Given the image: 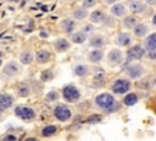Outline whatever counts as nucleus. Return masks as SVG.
Returning a JSON list of instances; mask_svg holds the SVG:
<instances>
[{"mask_svg": "<svg viewBox=\"0 0 156 141\" xmlns=\"http://www.w3.org/2000/svg\"><path fill=\"white\" fill-rule=\"evenodd\" d=\"M94 103L100 111H102L104 113H107V114L117 112L121 107L119 102L110 92H101V94L96 95L94 98Z\"/></svg>", "mask_w": 156, "mask_h": 141, "instance_id": "f257e3e1", "label": "nucleus"}, {"mask_svg": "<svg viewBox=\"0 0 156 141\" xmlns=\"http://www.w3.org/2000/svg\"><path fill=\"white\" fill-rule=\"evenodd\" d=\"M111 90L115 95H126L132 90V83L127 78H117L112 81Z\"/></svg>", "mask_w": 156, "mask_h": 141, "instance_id": "f03ea898", "label": "nucleus"}, {"mask_svg": "<svg viewBox=\"0 0 156 141\" xmlns=\"http://www.w3.org/2000/svg\"><path fill=\"white\" fill-rule=\"evenodd\" d=\"M62 97H63V100L66 102L74 103L80 98V90L77 86L72 85V84L65 85L62 88Z\"/></svg>", "mask_w": 156, "mask_h": 141, "instance_id": "7ed1b4c3", "label": "nucleus"}, {"mask_svg": "<svg viewBox=\"0 0 156 141\" xmlns=\"http://www.w3.org/2000/svg\"><path fill=\"white\" fill-rule=\"evenodd\" d=\"M54 117L58 122H67L72 118V109L66 103H57L54 107Z\"/></svg>", "mask_w": 156, "mask_h": 141, "instance_id": "20e7f679", "label": "nucleus"}, {"mask_svg": "<svg viewBox=\"0 0 156 141\" xmlns=\"http://www.w3.org/2000/svg\"><path fill=\"white\" fill-rule=\"evenodd\" d=\"M15 115L18 117L20 119L22 120H33L37 115L35 111L32 108V107H28V106H17L15 107Z\"/></svg>", "mask_w": 156, "mask_h": 141, "instance_id": "39448f33", "label": "nucleus"}, {"mask_svg": "<svg viewBox=\"0 0 156 141\" xmlns=\"http://www.w3.org/2000/svg\"><path fill=\"white\" fill-rule=\"evenodd\" d=\"M107 63L111 67H117L123 63V52L119 49H111L106 57Z\"/></svg>", "mask_w": 156, "mask_h": 141, "instance_id": "423d86ee", "label": "nucleus"}, {"mask_svg": "<svg viewBox=\"0 0 156 141\" xmlns=\"http://www.w3.org/2000/svg\"><path fill=\"white\" fill-rule=\"evenodd\" d=\"M145 56V49L140 45H133L127 51V61H139Z\"/></svg>", "mask_w": 156, "mask_h": 141, "instance_id": "0eeeda50", "label": "nucleus"}, {"mask_svg": "<svg viewBox=\"0 0 156 141\" xmlns=\"http://www.w3.org/2000/svg\"><path fill=\"white\" fill-rule=\"evenodd\" d=\"M144 73H145V68L140 63H133L126 68V74L130 79H139L144 75Z\"/></svg>", "mask_w": 156, "mask_h": 141, "instance_id": "6e6552de", "label": "nucleus"}, {"mask_svg": "<svg viewBox=\"0 0 156 141\" xmlns=\"http://www.w3.org/2000/svg\"><path fill=\"white\" fill-rule=\"evenodd\" d=\"M133 43V36L128 32H121L115 36V44L119 47H128Z\"/></svg>", "mask_w": 156, "mask_h": 141, "instance_id": "1a4fd4ad", "label": "nucleus"}, {"mask_svg": "<svg viewBox=\"0 0 156 141\" xmlns=\"http://www.w3.org/2000/svg\"><path fill=\"white\" fill-rule=\"evenodd\" d=\"M105 57V52L101 50V49H93L89 51V53L87 55V60L89 63H93V64H98L100 63Z\"/></svg>", "mask_w": 156, "mask_h": 141, "instance_id": "9d476101", "label": "nucleus"}, {"mask_svg": "<svg viewBox=\"0 0 156 141\" xmlns=\"http://www.w3.org/2000/svg\"><path fill=\"white\" fill-rule=\"evenodd\" d=\"M110 13H111V16H113L115 18L124 17L126 13H127V7H126L123 4H121V2H116V4L111 5Z\"/></svg>", "mask_w": 156, "mask_h": 141, "instance_id": "9b49d317", "label": "nucleus"}, {"mask_svg": "<svg viewBox=\"0 0 156 141\" xmlns=\"http://www.w3.org/2000/svg\"><path fill=\"white\" fill-rule=\"evenodd\" d=\"M89 45L94 49H101L106 45V38L102 34H93L89 38Z\"/></svg>", "mask_w": 156, "mask_h": 141, "instance_id": "f8f14e48", "label": "nucleus"}, {"mask_svg": "<svg viewBox=\"0 0 156 141\" xmlns=\"http://www.w3.org/2000/svg\"><path fill=\"white\" fill-rule=\"evenodd\" d=\"M132 30H133L134 36H136V38H144V36H146L149 34L150 27L146 23H144V22H139Z\"/></svg>", "mask_w": 156, "mask_h": 141, "instance_id": "ddd939ff", "label": "nucleus"}, {"mask_svg": "<svg viewBox=\"0 0 156 141\" xmlns=\"http://www.w3.org/2000/svg\"><path fill=\"white\" fill-rule=\"evenodd\" d=\"M54 47L57 52H66L71 47V43L66 38H57L54 41Z\"/></svg>", "mask_w": 156, "mask_h": 141, "instance_id": "4468645a", "label": "nucleus"}, {"mask_svg": "<svg viewBox=\"0 0 156 141\" xmlns=\"http://www.w3.org/2000/svg\"><path fill=\"white\" fill-rule=\"evenodd\" d=\"M144 49L150 52L156 51V33H151L144 39Z\"/></svg>", "mask_w": 156, "mask_h": 141, "instance_id": "2eb2a0df", "label": "nucleus"}, {"mask_svg": "<svg viewBox=\"0 0 156 141\" xmlns=\"http://www.w3.org/2000/svg\"><path fill=\"white\" fill-rule=\"evenodd\" d=\"M50 57H51V53H50V51L46 50V49H40V50H38L37 53H35V61H37V63H39V64H44V63L49 62Z\"/></svg>", "mask_w": 156, "mask_h": 141, "instance_id": "dca6fc26", "label": "nucleus"}, {"mask_svg": "<svg viewBox=\"0 0 156 141\" xmlns=\"http://www.w3.org/2000/svg\"><path fill=\"white\" fill-rule=\"evenodd\" d=\"M72 17L76 21H84L88 17V10L83 6H77L72 11Z\"/></svg>", "mask_w": 156, "mask_h": 141, "instance_id": "f3484780", "label": "nucleus"}, {"mask_svg": "<svg viewBox=\"0 0 156 141\" xmlns=\"http://www.w3.org/2000/svg\"><path fill=\"white\" fill-rule=\"evenodd\" d=\"M139 23V19L136 16H133V15H129V16H126L122 21V26L124 29H133L136 24Z\"/></svg>", "mask_w": 156, "mask_h": 141, "instance_id": "a211bd4d", "label": "nucleus"}, {"mask_svg": "<svg viewBox=\"0 0 156 141\" xmlns=\"http://www.w3.org/2000/svg\"><path fill=\"white\" fill-rule=\"evenodd\" d=\"M146 5L141 0H130L129 1V10L134 13H143L145 11Z\"/></svg>", "mask_w": 156, "mask_h": 141, "instance_id": "6ab92c4d", "label": "nucleus"}, {"mask_svg": "<svg viewBox=\"0 0 156 141\" xmlns=\"http://www.w3.org/2000/svg\"><path fill=\"white\" fill-rule=\"evenodd\" d=\"M13 103V98L9 94H0V111L9 109Z\"/></svg>", "mask_w": 156, "mask_h": 141, "instance_id": "aec40b11", "label": "nucleus"}, {"mask_svg": "<svg viewBox=\"0 0 156 141\" xmlns=\"http://www.w3.org/2000/svg\"><path fill=\"white\" fill-rule=\"evenodd\" d=\"M73 74L78 78H84L89 74V67L83 63H78L73 67Z\"/></svg>", "mask_w": 156, "mask_h": 141, "instance_id": "412c9836", "label": "nucleus"}, {"mask_svg": "<svg viewBox=\"0 0 156 141\" xmlns=\"http://www.w3.org/2000/svg\"><path fill=\"white\" fill-rule=\"evenodd\" d=\"M18 70H20L18 64H17L15 61H10L9 63H6V66H5V68H4V74H6V75H9V77H12V75L17 74Z\"/></svg>", "mask_w": 156, "mask_h": 141, "instance_id": "4be33fe9", "label": "nucleus"}, {"mask_svg": "<svg viewBox=\"0 0 156 141\" xmlns=\"http://www.w3.org/2000/svg\"><path fill=\"white\" fill-rule=\"evenodd\" d=\"M105 17V13L102 10H94L90 15H89V19H90V23L93 24H98V23H101L102 19Z\"/></svg>", "mask_w": 156, "mask_h": 141, "instance_id": "5701e85b", "label": "nucleus"}, {"mask_svg": "<svg viewBox=\"0 0 156 141\" xmlns=\"http://www.w3.org/2000/svg\"><path fill=\"white\" fill-rule=\"evenodd\" d=\"M61 28L65 33L67 34H72V32L76 29V22L74 19H71V18H66L61 22Z\"/></svg>", "mask_w": 156, "mask_h": 141, "instance_id": "b1692460", "label": "nucleus"}, {"mask_svg": "<svg viewBox=\"0 0 156 141\" xmlns=\"http://www.w3.org/2000/svg\"><path fill=\"white\" fill-rule=\"evenodd\" d=\"M87 39H88V35L82 30H78L71 34V41H73L74 44H83Z\"/></svg>", "mask_w": 156, "mask_h": 141, "instance_id": "393cba45", "label": "nucleus"}, {"mask_svg": "<svg viewBox=\"0 0 156 141\" xmlns=\"http://www.w3.org/2000/svg\"><path fill=\"white\" fill-rule=\"evenodd\" d=\"M138 100H139V97H138V95L136 94H134V92H128V94H126V96L123 97V105L124 106H127V107H130V106H134L136 102H138Z\"/></svg>", "mask_w": 156, "mask_h": 141, "instance_id": "a878e982", "label": "nucleus"}, {"mask_svg": "<svg viewBox=\"0 0 156 141\" xmlns=\"http://www.w3.org/2000/svg\"><path fill=\"white\" fill-rule=\"evenodd\" d=\"M20 61H21V63L24 64V66L30 64V63L33 62V53H32L30 51H23V52L21 53V56H20Z\"/></svg>", "mask_w": 156, "mask_h": 141, "instance_id": "bb28decb", "label": "nucleus"}, {"mask_svg": "<svg viewBox=\"0 0 156 141\" xmlns=\"http://www.w3.org/2000/svg\"><path fill=\"white\" fill-rule=\"evenodd\" d=\"M57 132V126L56 125H46L41 129V135L45 136V137H49V136H52Z\"/></svg>", "mask_w": 156, "mask_h": 141, "instance_id": "cd10ccee", "label": "nucleus"}, {"mask_svg": "<svg viewBox=\"0 0 156 141\" xmlns=\"http://www.w3.org/2000/svg\"><path fill=\"white\" fill-rule=\"evenodd\" d=\"M105 27H107V28H115L116 27V24H117V22H116V19H115V17L113 16H111V15H105V17H104V19H102V22H101Z\"/></svg>", "mask_w": 156, "mask_h": 141, "instance_id": "c85d7f7f", "label": "nucleus"}, {"mask_svg": "<svg viewBox=\"0 0 156 141\" xmlns=\"http://www.w3.org/2000/svg\"><path fill=\"white\" fill-rule=\"evenodd\" d=\"M17 94H18V96H21V97H27V96H29V94H30V88H29L27 84H21V85L17 88Z\"/></svg>", "mask_w": 156, "mask_h": 141, "instance_id": "c756f323", "label": "nucleus"}, {"mask_svg": "<svg viewBox=\"0 0 156 141\" xmlns=\"http://www.w3.org/2000/svg\"><path fill=\"white\" fill-rule=\"evenodd\" d=\"M58 97H60V95H58V92L56 90H51L45 95V100L48 102H55V101L58 100Z\"/></svg>", "mask_w": 156, "mask_h": 141, "instance_id": "7c9ffc66", "label": "nucleus"}, {"mask_svg": "<svg viewBox=\"0 0 156 141\" xmlns=\"http://www.w3.org/2000/svg\"><path fill=\"white\" fill-rule=\"evenodd\" d=\"M54 78V73L51 69H44L41 73H40V79L43 81H49Z\"/></svg>", "mask_w": 156, "mask_h": 141, "instance_id": "2f4dec72", "label": "nucleus"}, {"mask_svg": "<svg viewBox=\"0 0 156 141\" xmlns=\"http://www.w3.org/2000/svg\"><path fill=\"white\" fill-rule=\"evenodd\" d=\"M101 119H102V117H101L100 114H91V115H89V117L87 118V122H88L89 124H94V123L101 122Z\"/></svg>", "mask_w": 156, "mask_h": 141, "instance_id": "473e14b6", "label": "nucleus"}, {"mask_svg": "<svg viewBox=\"0 0 156 141\" xmlns=\"http://www.w3.org/2000/svg\"><path fill=\"white\" fill-rule=\"evenodd\" d=\"M96 4H98V0H83V1H82L83 7H85L87 10H89V9L94 7Z\"/></svg>", "mask_w": 156, "mask_h": 141, "instance_id": "72a5a7b5", "label": "nucleus"}, {"mask_svg": "<svg viewBox=\"0 0 156 141\" xmlns=\"http://www.w3.org/2000/svg\"><path fill=\"white\" fill-rule=\"evenodd\" d=\"M82 32H84L87 35H88V34H90V33H93V32H94V26H93V23L84 24V26H83V28H82Z\"/></svg>", "mask_w": 156, "mask_h": 141, "instance_id": "f704fd0d", "label": "nucleus"}, {"mask_svg": "<svg viewBox=\"0 0 156 141\" xmlns=\"http://www.w3.org/2000/svg\"><path fill=\"white\" fill-rule=\"evenodd\" d=\"M1 141H17V137L12 134H7V135L1 137Z\"/></svg>", "mask_w": 156, "mask_h": 141, "instance_id": "c9c22d12", "label": "nucleus"}, {"mask_svg": "<svg viewBox=\"0 0 156 141\" xmlns=\"http://www.w3.org/2000/svg\"><path fill=\"white\" fill-rule=\"evenodd\" d=\"M144 4L149 5V6H155L156 5V0H144Z\"/></svg>", "mask_w": 156, "mask_h": 141, "instance_id": "e433bc0d", "label": "nucleus"}, {"mask_svg": "<svg viewBox=\"0 0 156 141\" xmlns=\"http://www.w3.org/2000/svg\"><path fill=\"white\" fill-rule=\"evenodd\" d=\"M104 2H105L106 5H113V4L118 2V0H104Z\"/></svg>", "mask_w": 156, "mask_h": 141, "instance_id": "4c0bfd02", "label": "nucleus"}, {"mask_svg": "<svg viewBox=\"0 0 156 141\" xmlns=\"http://www.w3.org/2000/svg\"><path fill=\"white\" fill-rule=\"evenodd\" d=\"M24 141H39L37 137H27Z\"/></svg>", "mask_w": 156, "mask_h": 141, "instance_id": "58836bf2", "label": "nucleus"}, {"mask_svg": "<svg viewBox=\"0 0 156 141\" xmlns=\"http://www.w3.org/2000/svg\"><path fill=\"white\" fill-rule=\"evenodd\" d=\"M151 22H152V24L156 27V13L152 16V18H151Z\"/></svg>", "mask_w": 156, "mask_h": 141, "instance_id": "ea45409f", "label": "nucleus"}, {"mask_svg": "<svg viewBox=\"0 0 156 141\" xmlns=\"http://www.w3.org/2000/svg\"><path fill=\"white\" fill-rule=\"evenodd\" d=\"M154 86L156 88V79H155V81H154Z\"/></svg>", "mask_w": 156, "mask_h": 141, "instance_id": "a19ab883", "label": "nucleus"}, {"mask_svg": "<svg viewBox=\"0 0 156 141\" xmlns=\"http://www.w3.org/2000/svg\"><path fill=\"white\" fill-rule=\"evenodd\" d=\"M0 56H1V52H0ZM1 63H2V61H1V60H0V64H1Z\"/></svg>", "mask_w": 156, "mask_h": 141, "instance_id": "79ce46f5", "label": "nucleus"}]
</instances>
